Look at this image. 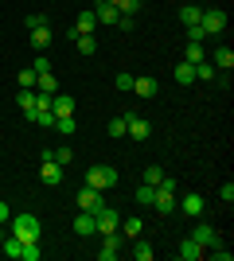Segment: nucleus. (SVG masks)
<instances>
[{
    "label": "nucleus",
    "mask_w": 234,
    "mask_h": 261,
    "mask_svg": "<svg viewBox=\"0 0 234 261\" xmlns=\"http://www.w3.org/2000/svg\"><path fill=\"white\" fill-rule=\"evenodd\" d=\"M113 184H117V168H110V164H94V168H86V187L110 191Z\"/></svg>",
    "instance_id": "1"
},
{
    "label": "nucleus",
    "mask_w": 234,
    "mask_h": 261,
    "mask_svg": "<svg viewBox=\"0 0 234 261\" xmlns=\"http://www.w3.org/2000/svg\"><path fill=\"white\" fill-rule=\"evenodd\" d=\"M8 234H16L20 242H35V238H39V218H35V215H16Z\"/></svg>",
    "instance_id": "2"
},
{
    "label": "nucleus",
    "mask_w": 234,
    "mask_h": 261,
    "mask_svg": "<svg viewBox=\"0 0 234 261\" xmlns=\"http://www.w3.org/2000/svg\"><path fill=\"white\" fill-rule=\"evenodd\" d=\"M199 28H203L207 35H223V32H226V12H223V8H203Z\"/></svg>",
    "instance_id": "3"
},
{
    "label": "nucleus",
    "mask_w": 234,
    "mask_h": 261,
    "mask_svg": "<svg viewBox=\"0 0 234 261\" xmlns=\"http://www.w3.org/2000/svg\"><path fill=\"white\" fill-rule=\"evenodd\" d=\"M117 226H121V215H117L113 207H98L94 211V230H98V234H113Z\"/></svg>",
    "instance_id": "4"
},
{
    "label": "nucleus",
    "mask_w": 234,
    "mask_h": 261,
    "mask_svg": "<svg viewBox=\"0 0 234 261\" xmlns=\"http://www.w3.org/2000/svg\"><path fill=\"white\" fill-rule=\"evenodd\" d=\"M125 137H133V141H148L152 137V125L145 117H137V113H125Z\"/></svg>",
    "instance_id": "5"
},
{
    "label": "nucleus",
    "mask_w": 234,
    "mask_h": 261,
    "mask_svg": "<svg viewBox=\"0 0 234 261\" xmlns=\"http://www.w3.org/2000/svg\"><path fill=\"white\" fill-rule=\"evenodd\" d=\"M176 211H184V215H188V218H203V211H207V203H203V195H199V191H191V195L176 199Z\"/></svg>",
    "instance_id": "6"
},
{
    "label": "nucleus",
    "mask_w": 234,
    "mask_h": 261,
    "mask_svg": "<svg viewBox=\"0 0 234 261\" xmlns=\"http://www.w3.org/2000/svg\"><path fill=\"white\" fill-rule=\"evenodd\" d=\"M63 172L67 168H59L51 156H39V179H43L47 187H55V184H63Z\"/></svg>",
    "instance_id": "7"
},
{
    "label": "nucleus",
    "mask_w": 234,
    "mask_h": 261,
    "mask_svg": "<svg viewBox=\"0 0 234 261\" xmlns=\"http://www.w3.org/2000/svg\"><path fill=\"white\" fill-rule=\"evenodd\" d=\"M152 207L160 211V215H176V191H168V187H156L152 191Z\"/></svg>",
    "instance_id": "8"
},
{
    "label": "nucleus",
    "mask_w": 234,
    "mask_h": 261,
    "mask_svg": "<svg viewBox=\"0 0 234 261\" xmlns=\"http://www.w3.org/2000/svg\"><path fill=\"white\" fill-rule=\"evenodd\" d=\"M98 207H106V203H101V191L98 187H82V191H78V211H90V215H94Z\"/></svg>",
    "instance_id": "9"
},
{
    "label": "nucleus",
    "mask_w": 234,
    "mask_h": 261,
    "mask_svg": "<svg viewBox=\"0 0 234 261\" xmlns=\"http://www.w3.org/2000/svg\"><path fill=\"white\" fill-rule=\"evenodd\" d=\"M117 253H121V234H117V230H113V234H101V250H98V257H101V261H113Z\"/></svg>",
    "instance_id": "10"
},
{
    "label": "nucleus",
    "mask_w": 234,
    "mask_h": 261,
    "mask_svg": "<svg viewBox=\"0 0 234 261\" xmlns=\"http://www.w3.org/2000/svg\"><path fill=\"white\" fill-rule=\"evenodd\" d=\"M191 238L199 242L203 250H207V246H215V242H219V230L211 226V222H195V230H191Z\"/></svg>",
    "instance_id": "11"
},
{
    "label": "nucleus",
    "mask_w": 234,
    "mask_h": 261,
    "mask_svg": "<svg viewBox=\"0 0 234 261\" xmlns=\"http://www.w3.org/2000/svg\"><path fill=\"white\" fill-rule=\"evenodd\" d=\"M51 113L55 117H74V98L70 94H51Z\"/></svg>",
    "instance_id": "12"
},
{
    "label": "nucleus",
    "mask_w": 234,
    "mask_h": 261,
    "mask_svg": "<svg viewBox=\"0 0 234 261\" xmlns=\"http://www.w3.org/2000/svg\"><path fill=\"white\" fill-rule=\"evenodd\" d=\"M203 253H207V250H203L195 238H184V242H179V250H176V257H179V261H199Z\"/></svg>",
    "instance_id": "13"
},
{
    "label": "nucleus",
    "mask_w": 234,
    "mask_h": 261,
    "mask_svg": "<svg viewBox=\"0 0 234 261\" xmlns=\"http://www.w3.org/2000/svg\"><path fill=\"white\" fill-rule=\"evenodd\" d=\"M117 234H121V238H141V234H145V222H141V218H121V226H117Z\"/></svg>",
    "instance_id": "14"
},
{
    "label": "nucleus",
    "mask_w": 234,
    "mask_h": 261,
    "mask_svg": "<svg viewBox=\"0 0 234 261\" xmlns=\"http://www.w3.org/2000/svg\"><path fill=\"white\" fill-rule=\"evenodd\" d=\"M74 234H78V238L98 234V230H94V215H90V211H78V218H74Z\"/></svg>",
    "instance_id": "15"
},
{
    "label": "nucleus",
    "mask_w": 234,
    "mask_h": 261,
    "mask_svg": "<svg viewBox=\"0 0 234 261\" xmlns=\"http://www.w3.org/2000/svg\"><path fill=\"white\" fill-rule=\"evenodd\" d=\"M94 32H98V16H94V12H82L74 20V35H94Z\"/></svg>",
    "instance_id": "16"
},
{
    "label": "nucleus",
    "mask_w": 234,
    "mask_h": 261,
    "mask_svg": "<svg viewBox=\"0 0 234 261\" xmlns=\"http://www.w3.org/2000/svg\"><path fill=\"white\" fill-rule=\"evenodd\" d=\"M35 94H59V78L51 74V70L35 74Z\"/></svg>",
    "instance_id": "17"
},
{
    "label": "nucleus",
    "mask_w": 234,
    "mask_h": 261,
    "mask_svg": "<svg viewBox=\"0 0 234 261\" xmlns=\"http://www.w3.org/2000/svg\"><path fill=\"white\" fill-rule=\"evenodd\" d=\"M199 20H203V8H199V4H184V8H179V23H184V28H195Z\"/></svg>",
    "instance_id": "18"
},
{
    "label": "nucleus",
    "mask_w": 234,
    "mask_h": 261,
    "mask_svg": "<svg viewBox=\"0 0 234 261\" xmlns=\"http://www.w3.org/2000/svg\"><path fill=\"white\" fill-rule=\"evenodd\" d=\"M0 250H4V257L20 261V253H23V242L16 238V234H4V242H0Z\"/></svg>",
    "instance_id": "19"
},
{
    "label": "nucleus",
    "mask_w": 234,
    "mask_h": 261,
    "mask_svg": "<svg viewBox=\"0 0 234 261\" xmlns=\"http://www.w3.org/2000/svg\"><path fill=\"white\" fill-rule=\"evenodd\" d=\"M156 78H133V94L137 98H156Z\"/></svg>",
    "instance_id": "20"
},
{
    "label": "nucleus",
    "mask_w": 234,
    "mask_h": 261,
    "mask_svg": "<svg viewBox=\"0 0 234 261\" xmlns=\"http://www.w3.org/2000/svg\"><path fill=\"white\" fill-rule=\"evenodd\" d=\"M172 78H176L179 86H191V82H195V63H176Z\"/></svg>",
    "instance_id": "21"
},
{
    "label": "nucleus",
    "mask_w": 234,
    "mask_h": 261,
    "mask_svg": "<svg viewBox=\"0 0 234 261\" xmlns=\"http://www.w3.org/2000/svg\"><path fill=\"white\" fill-rule=\"evenodd\" d=\"M211 66H215V70H230V66H234V51H230V47H219V51L211 55Z\"/></svg>",
    "instance_id": "22"
},
{
    "label": "nucleus",
    "mask_w": 234,
    "mask_h": 261,
    "mask_svg": "<svg viewBox=\"0 0 234 261\" xmlns=\"http://www.w3.org/2000/svg\"><path fill=\"white\" fill-rule=\"evenodd\" d=\"M16 106L23 109V117L32 121V113H35V90H20V94H16Z\"/></svg>",
    "instance_id": "23"
},
{
    "label": "nucleus",
    "mask_w": 234,
    "mask_h": 261,
    "mask_svg": "<svg viewBox=\"0 0 234 261\" xmlns=\"http://www.w3.org/2000/svg\"><path fill=\"white\" fill-rule=\"evenodd\" d=\"M43 156H51V160H55L59 168H70V164H74V148H70V144H63V148H55V152H43Z\"/></svg>",
    "instance_id": "24"
},
{
    "label": "nucleus",
    "mask_w": 234,
    "mask_h": 261,
    "mask_svg": "<svg viewBox=\"0 0 234 261\" xmlns=\"http://www.w3.org/2000/svg\"><path fill=\"white\" fill-rule=\"evenodd\" d=\"M133 257H137V261H152V257H156L152 242H145V238H133Z\"/></svg>",
    "instance_id": "25"
},
{
    "label": "nucleus",
    "mask_w": 234,
    "mask_h": 261,
    "mask_svg": "<svg viewBox=\"0 0 234 261\" xmlns=\"http://www.w3.org/2000/svg\"><path fill=\"white\" fill-rule=\"evenodd\" d=\"M94 16H98V23H117V20H121V12L113 8V4H98Z\"/></svg>",
    "instance_id": "26"
},
{
    "label": "nucleus",
    "mask_w": 234,
    "mask_h": 261,
    "mask_svg": "<svg viewBox=\"0 0 234 261\" xmlns=\"http://www.w3.org/2000/svg\"><path fill=\"white\" fill-rule=\"evenodd\" d=\"M203 59H207V47L188 39V47H184V63H203Z\"/></svg>",
    "instance_id": "27"
},
{
    "label": "nucleus",
    "mask_w": 234,
    "mask_h": 261,
    "mask_svg": "<svg viewBox=\"0 0 234 261\" xmlns=\"http://www.w3.org/2000/svg\"><path fill=\"white\" fill-rule=\"evenodd\" d=\"M74 47L78 55H94L98 51V35H74Z\"/></svg>",
    "instance_id": "28"
},
{
    "label": "nucleus",
    "mask_w": 234,
    "mask_h": 261,
    "mask_svg": "<svg viewBox=\"0 0 234 261\" xmlns=\"http://www.w3.org/2000/svg\"><path fill=\"white\" fill-rule=\"evenodd\" d=\"M32 47L35 51H47V47H51V32H47V28H35L32 32Z\"/></svg>",
    "instance_id": "29"
},
{
    "label": "nucleus",
    "mask_w": 234,
    "mask_h": 261,
    "mask_svg": "<svg viewBox=\"0 0 234 261\" xmlns=\"http://www.w3.org/2000/svg\"><path fill=\"white\" fill-rule=\"evenodd\" d=\"M113 8L121 12V16H137V12H141V0H113Z\"/></svg>",
    "instance_id": "30"
},
{
    "label": "nucleus",
    "mask_w": 234,
    "mask_h": 261,
    "mask_svg": "<svg viewBox=\"0 0 234 261\" xmlns=\"http://www.w3.org/2000/svg\"><path fill=\"white\" fill-rule=\"evenodd\" d=\"M215 74H219V70H215V66L207 63V59H203V63H195V78H199V82H211Z\"/></svg>",
    "instance_id": "31"
},
{
    "label": "nucleus",
    "mask_w": 234,
    "mask_h": 261,
    "mask_svg": "<svg viewBox=\"0 0 234 261\" xmlns=\"http://www.w3.org/2000/svg\"><path fill=\"white\" fill-rule=\"evenodd\" d=\"M160 179H164V168H160V164H148V168H145V184L156 187Z\"/></svg>",
    "instance_id": "32"
},
{
    "label": "nucleus",
    "mask_w": 234,
    "mask_h": 261,
    "mask_svg": "<svg viewBox=\"0 0 234 261\" xmlns=\"http://www.w3.org/2000/svg\"><path fill=\"white\" fill-rule=\"evenodd\" d=\"M16 82H20V90H35V70H32V66H23L20 74H16Z\"/></svg>",
    "instance_id": "33"
},
{
    "label": "nucleus",
    "mask_w": 234,
    "mask_h": 261,
    "mask_svg": "<svg viewBox=\"0 0 234 261\" xmlns=\"http://www.w3.org/2000/svg\"><path fill=\"white\" fill-rule=\"evenodd\" d=\"M207 250H211V257H215V261H230V257H234V253L226 250V242H223V238L215 242V246H207Z\"/></svg>",
    "instance_id": "34"
},
{
    "label": "nucleus",
    "mask_w": 234,
    "mask_h": 261,
    "mask_svg": "<svg viewBox=\"0 0 234 261\" xmlns=\"http://www.w3.org/2000/svg\"><path fill=\"white\" fill-rule=\"evenodd\" d=\"M32 121H35V125H47V129H55V113H51V109H35Z\"/></svg>",
    "instance_id": "35"
},
{
    "label": "nucleus",
    "mask_w": 234,
    "mask_h": 261,
    "mask_svg": "<svg viewBox=\"0 0 234 261\" xmlns=\"http://www.w3.org/2000/svg\"><path fill=\"white\" fill-rule=\"evenodd\" d=\"M20 261H39V238H35V242H23Z\"/></svg>",
    "instance_id": "36"
},
{
    "label": "nucleus",
    "mask_w": 234,
    "mask_h": 261,
    "mask_svg": "<svg viewBox=\"0 0 234 261\" xmlns=\"http://www.w3.org/2000/svg\"><path fill=\"white\" fill-rule=\"evenodd\" d=\"M55 129L63 133V137H74V129H78V125H74V117H55Z\"/></svg>",
    "instance_id": "37"
},
{
    "label": "nucleus",
    "mask_w": 234,
    "mask_h": 261,
    "mask_svg": "<svg viewBox=\"0 0 234 261\" xmlns=\"http://www.w3.org/2000/svg\"><path fill=\"white\" fill-rule=\"evenodd\" d=\"M152 191H156V187L141 184V187H137V203H141V207H152Z\"/></svg>",
    "instance_id": "38"
},
{
    "label": "nucleus",
    "mask_w": 234,
    "mask_h": 261,
    "mask_svg": "<svg viewBox=\"0 0 234 261\" xmlns=\"http://www.w3.org/2000/svg\"><path fill=\"white\" fill-rule=\"evenodd\" d=\"M32 70H35V74H43V70H51V59H47L43 51H35V63H32Z\"/></svg>",
    "instance_id": "39"
},
{
    "label": "nucleus",
    "mask_w": 234,
    "mask_h": 261,
    "mask_svg": "<svg viewBox=\"0 0 234 261\" xmlns=\"http://www.w3.org/2000/svg\"><path fill=\"white\" fill-rule=\"evenodd\" d=\"M106 133H110V137H125V117H113L110 125H106Z\"/></svg>",
    "instance_id": "40"
},
{
    "label": "nucleus",
    "mask_w": 234,
    "mask_h": 261,
    "mask_svg": "<svg viewBox=\"0 0 234 261\" xmlns=\"http://www.w3.org/2000/svg\"><path fill=\"white\" fill-rule=\"evenodd\" d=\"M219 199H223V203H234V184H230V179L219 187Z\"/></svg>",
    "instance_id": "41"
},
{
    "label": "nucleus",
    "mask_w": 234,
    "mask_h": 261,
    "mask_svg": "<svg viewBox=\"0 0 234 261\" xmlns=\"http://www.w3.org/2000/svg\"><path fill=\"white\" fill-rule=\"evenodd\" d=\"M28 28H32V32H35V28H47V16H43V12H35V16H28Z\"/></svg>",
    "instance_id": "42"
},
{
    "label": "nucleus",
    "mask_w": 234,
    "mask_h": 261,
    "mask_svg": "<svg viewBox=\"0 0 234 261\" xmlns=\"http://www.w3.org/2000/svg\"><path fill=\"white\" fill-rule=\"evenodd\" d=\"M117 90H133V74H117Z\"/></svg>",
    "instance_id": "43"
},
{
    "label": "nucleus",
    "mask_w": 234,
    "mask_h": 261,
    "mask_svg": "<svg viewBox=\"0 0 234 261\" xmlns=\"http://www.w3.org/2000/svg\"><path fill=\"white\" fill-rule=\"evenodd\" d=\"M0 222H8V203L0 199Z\"/></svg>",
    "instance_id": "44"
},
{
    "label": "nucleus",
    "mask_w": 234,
    "mask_h": 261,
    "mask_svg": "<svg viewBox=\"0 0 234 261\" xmlns=\"http://www.w3.org/2000/svg\"><path fill=\"white\" fill-rule=\"evenodd\" d=\"M98 4H113V0H98Z\"/></svg>",
    "instance_id": "45"
}]
</instances>
